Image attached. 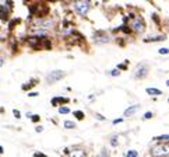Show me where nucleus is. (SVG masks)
Here are the masks:
<instances>
[{
	"mask_svg": "<svg viewBox=\"0 0 169 157\" xmlns=\"http://www.w3.org/2000/svg\"><path fill=\"white\" fill-rule=\"evenodd\" d=\"M34 157H48V156H46V154L39 153V152H38V153H35V154H34Z\"/></svg>",
	"mask_w": 169,
	"mask_h": 157,
	"instance_id": "412c9836",
	"label": "nucleus"
},
{
	"mask_svg": "<svg viewBox=\"0 0 169 157\" xmlns=\"http://www.w3.org/2000/svg\"><path fill=\"white\" fill-rule=\"evenodd\" d=\"M32 122H38V121H39V117H38V115H32Z\"/></svg>",
	"mask_w": 169,
	"mask_h": 157,
	"instance_id": "5701e85b",
	"label": "nucleus"
},
{
	"mask_svg": "<svg viewBox=\"0 0 169 157\" xmlns=\"http://www.w3.org/2000/svg\"><path fill=\"white\" fill-rule=\"evenodd\" d=\"M74 115L77 117V119H83V118H84V114L81 112V111H76V112H74Z\"/></svg>",
	"mask_w": 169,
	"mask_h": 157,
	"instance_id": "dca6fc26",
	"label": "nucleus"
},
{
	"mask_svg": "<svg viewBox=\"0 0 169 157\" xmlns=\"http://www.w3.org/2000/svg\"><path fill=\"white\" fill-rule=\"evenodd\" d=\"M97 118H98V119H101V121H104V119H105V118L102 117V115H99V114H97Z\"/></svg>",
	"mask_w": 169,
	"mask_h": 157,
	"instance_id": "393cba45",
	"label": "nucleus"
},
{
	"mask_svg": "<svg viewBox=\"0 0 169 157\" xmlns=\"http://www.w3.org/2000/svg\"><path fill=\"white\" fill-rule=\"evenodd\" d=\"M126 157H138V153H137L136 150H129L126 153Z\"/></svg>",
	"mask_w": 169,
	"mask_h": 157,
	"instance_id": "9b49d317",
	"label": "nucleus"
},
{
	"mask_svg": "<svg viewBox=\"0 0 169 157\" xmlns=\"http://www.w3.org/2000/svg\"><path fill=\"white\" fill-rule=\"evenodd\" d=\"M151 117H152V112H145V115H144V118H145V119H150Z\"/></svg>",
	"mask_w": 169,
	"mask_h": 157,
	"instance_id": "4be33fe9",
	"label": "nucleus"
},
{
	"mask_svg": "<svg viewBox=\"0 0 169 157\" xmlns=\"http://www.w3.org/2000/svg\"><path fill=\"white\" fill-rule=\"evenodd\" d=\"M166 86H168V87H169V80H168V81H166Z\"/></svg>",
	"mask_w": 169,
	"mask_h": 157,
	"instance_id": "c756f323",
	"label": "nucleus"
},
{
	"mask_svg": "<svg viewBox=\"0 0 169 157\" xmlns=\"http://www.w3.org/2000/svg\"><path fill=\"white\" fill-rule=\"evenodd\" d=\"M165 39V37L162 35V37H151V38H145V41H162Z\"/></svg>",
	"mask_w": 169,
	"mask_h": 157,
	"instance_id": "ddd939ff",
	"label": "nucleus"
},
{
	"mask_svg": "<svg viewBox=\"0 0 169 157\" xmlns=\"http://www.w3.org/2000/svg\"><path fill=\"white\" fill-rule=\"evenodd\" d=\"M70 112V110H68L67 107H60L59 108V114H68Z\"/></svg>",
	"mask_w": 169,
	"mask_h": 157,
	"instance_id": "4468645a",
	"label": "nucleus"
},
{
	"mask_svg": "<svg viewBox=\"0 0 169 157\" xmlns=\"http://www.w3.org/2000/svg\"><path fill=\"white\" fill-rule=\"evenodd\" d=\"M3 63H4V59L2 58V56H0V67H2V66H3Z\"/></svg>",
	"mask_w": 169,
	"mask_h": 157,
	"instance_id": "bb28decb",
	"label": "nucleus"
},
{
	"mask_svg": "<svg viewBox=\"0 0 169 157\" xmlns=\"http://www.w3.org/2000/svg\"><path fill=\"white\" fill-rule=\"evenodd\" d=\"M70 157H85V152L83 149H74V152L70 154Z\"/></svg>",
	"mask_w": 169,
	"mask_h": 157,
	"instance_id": "0eeeda50",
	"label": "nucleus"
},
{
	"mask_svg": "<svg viewBox=\"0 0 169 157\" xmlns=\"http://www.w3.org/2000/svg\"><path fill=\"white\" fill-rule=\"evenodd\" d=\"M65 128L66 129H73V128H76V124H74V122H71V121H66V122H65Z\"/></svg>",
	"mask_w": 169,
	"mask_h": 157,
	"instance_id": "9d476101",
	"label": "nucleus"
},
{
	"mask_svg": "<svg viewBox=\"0 0 169 157\" xmlns=\"http://www.w3.org/2000/svg\"><path fill=\"white\" fill-rule=\"evenodd\" d=\"M138 110H140V105H138V104L129 107V108L124 111V117H131V115H134V114H136Z\"/></svg>",
	"mask_w": 169,
	"mask_h": 157,
	"instance_id": "423d86ee",
	"label": "nucleus"
},
{
	"mask_svg": "<svg viewBox=\"0 0 169 157\" xmlns=\"http://www.w3.org/2000/svg\"><path fill=\"white\" fill-rule=\"evenodd\" d=\"M152 157H169V143H158L151 149Z\"/></svg>",
	"mask_w": 169,
	"mask_h": 157,
	"instance_id": "f257e3e1",
	"label": "nucleus"
},
{
	"mask_svg": "<svg viewBox=\"0 0 169 157\" xmlns=\"http://www.w3.org/2000/svg\"><path fill=\"white\" fill-rule=\"evenodd\" d=\"M90 0H78V2H76V4H74V9L77 10V13L78 14H87L88 11H90Z\"/></svg>",
	"mask_w": 169,
	"mask_h": 157,
	"instance_id": "f03ea898",
	"label": "nucleus"
},
{
	"mask_svg": "<svg viewBox=\"0 0 169 157\" xmlns=\"http://www.w3.org/2000/svg\"><path fill=\"white\" fill-rule=\"evenodd\" d=\"M42 131H43L42 126H36V132H42Z\"/></svg>",
	"mask_w": 169,
	"mask_h": 157,
	"instance_id": "a878e982",
	"label": "nucleus"
},
{
	"mask_svg": "<svg viewBox=\"0 0 169 157\" xmlns=\"http://www.w3.org/2000/svg\"><path fill=\"white\" fill-rule=\"evenodd\" d=\"M97 157H109V153H108V150H106V149H102L101 154H98Z\"/></svg>",
	"mask_w": 169,
	"mask_h": 157,
	"instance_id": "2eb2a0df",
	"label": "nucleus"
},
{
	"mask_svg": "<svg viewBox=\"0 0 169 157\" xmlns=\"http://www.w3.org/2000/svg\"><path fill=\"white\" fill-rule=\"evenodd\" d=\"M65 77V72H61V70H52L51 73L46 76V80L48 83H56V81L61 80Z\"/></svg>",
	"mask_w": 169,
	"mask_h": 157,
	"instance_id": "7ed1b4c3",
	"label": "nucleus"
},
{
	"mask_svg": "<svg viewBox=\"0 0 169 157\" xmlns=\"http://www.w3.org/2000/svg\"><path fill=\"white\" fill-rule=\"evenodd\" d=\"M159 53H161V55H166V53H169V49L168 48H161V49H159Z\"/></svg>",
	"mask_w": 169,
	"mask_h": 157,
	"instance_id": "f3484780",
	"label": "nucleus"
},
{
	"mask_svg": "<svg viewBox=\"0 0 169 157\" xmlns=\"http://www.w3.org/2000/svg\"><path fill=\"white\" fill-rule=\"evenodd\" d=\"M111 145H112V146H118V138H116V136H113V138H112Z\"/></svg>",
	"mask_w": 169,
	"mask_h": 157,
	"instance_id": "a211bd4d",
	"label": "nucleus"
},
{
	"mask_svg": "<svg viewBox=\"0 0 169 157\" xmlns=\"http://www.w3.org/2000/svg\"><path fill=\"white\" fill-rule=\"evenodd\" d=\"M119 73H120V72H119L118 69H115V70H111V72H109V74H111V76H119Z\"/></svg>",
	"mask_w": 169,
	"mask_h": 157,
	"instance_id": "6ab92c4d",
	"label": "nucleus"
},
{
	"mask_svg": "<svg viewBox=\"0 0 169 157\" xmlns=\"http://www.w3.org/2000/svg\"><path fill=\"white\" fill-rule=\"evenodd\" d=\"M145 91H147V94H150V95H161L162 94L161 90H158V88H151V87H148Z\"/></svg>",
	"mask_w": 169,
	"mask_h": 157,
	"instance_id": "6e6552de",
	"label": "nucleus"
},
{
	"mask_svg": "<svg viewBox=\"0 0 169 157\" xmlns=\"http://www.w3.org/2000/svg\"><path fill=\"white\" fill-rule=\"evenodd\" d=\"M35 95H38V93H29V97H35Z\"/></svg>",
	"mask_w": 169,
	"mask_h": 157,
	"instance_id": "cd10ccee",
	"label": "nucleus"
},
{
	"mask_svg": "<svg viewBox=\"0 0 169 157\" xmlns=\"http://www.w3.org/2000/svg\"><path fill=\"white\" fill-rule=\"evenodd\" d=\"M154 140H169V135H161V136H157V138L154 139Z\"/></svg>",
	"mask_w": 169,
	"mask_h": 157,
	"instance_id": "f8f14e48",
	"label": "nucleus"
},
{
	"mask_svg": "<svg viewBox=\"0 0 169 157\" xmlns=\"http://www.w3.org/2000/svg\"><path fill=\"white\" fill-rule=\"evenodd\" d=\"M68 98H63V97H55L53 100H52V105H56V104H59V102H67Z\"/></svg>",
	"mask_w": 169,
	"mask_h": 157,
	"instance_id": "1a4fd4ad",
	"label": "nucleus"
},
{
	"mask_svg": "<svg viewBox=\"0 0 169 157\" xmlns=\"http://www.w3.org/2000/svg\"><path fill=\"white\" fill-rule=\"evenodd\" d=\"M131 28H133L137 34L143 32L144 28H145V24H144L143 19H141V17H136V19L133 20V22H131Z\"/></svg>",
	"mask_w": 169,
	"mask_h": 157,
	"instance_id": "20e7f679",
	"label": "nucleus"
},
{
	"mask_svg": "<svg viewBox=\"0 0 169 157\" xmlns=\"http://www.w3.org/2000/svg\"><path fill=\"white\" fill-rule=\"evenodd\" d=\"M148 73V67L147 65H138L136 67V70H134V77L136 79H143V77H145Z\"/></svg>",
	"mask_w": 169,
	"mask_h": 157,
	"instance_id": "39448f33",
	"label": "nucleus"
},
{
	"mask_svg": "<svg viewBox=\"0 0 169 157\" xmlns=\"http://www.w3.org/2000/svg\"><path fill=\"white\" fill-rule=\"evenodd\" d=\"M0 153H3V147L0 146Z\"/></svg>",
	"mask_w": 169,
	"mask_h": 157,
	"instance_id": "c85d7f7f",
	"label": "nucleus"
},
{
	"mask_svg": "<svg viewBox=\"0 0 169 157\" xmlns=\"http://www.w3.org/2000/svg\"><path fill=\"white\" fill-rule=\"evenodd\" d=\"M13 114H14V117H15V118H20V117H21V114H20V111H17V110H14V111H13Z\"/></svg>",
	"mask_w": 169,
	"mask_h": 157,
	"instance_id": "aec40b11",
	"label": "nucleus"
},
{
	"mask_svg": "<svg viewBox=\"0 0 169 157\" xmlns=\"http://www.w3.org/2000/svg\"><path fill=\"white\" fill-rule=\"evenodd\" d=\"M122 118H118V119H115V121H113V125H118V124H120V122H122Z\"/></svg>",
	"mask_w": 169,
	"mask_h": 157,
	"instance_id": "b1692460",
	"label": "nucleus"
}]
</instances>
